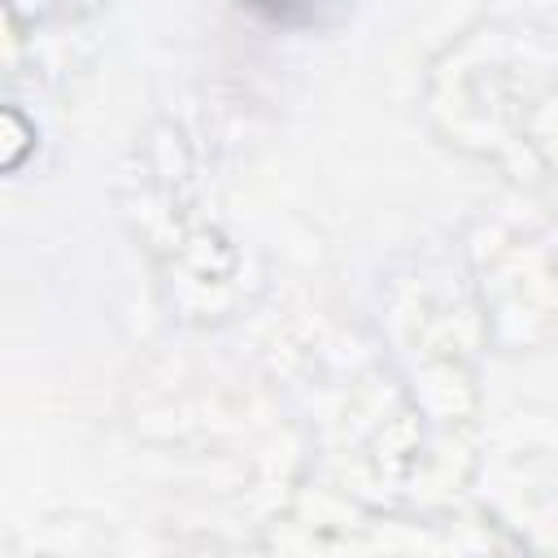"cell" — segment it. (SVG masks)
<instances>
[{"label":"cell","mask_w":558,"mask_h":558,"mask_svg":"<svg viewBox=\"0 0 558 558\" xmlns=\"http://www.w3.org/2000/svg\"><path fill=\"white\" fill-rule=\"evenodd\" d=\"M253 9H266V13H275V17H292L296 9H305L310 0H248Z\"/></svg>","instance_id":"obj_1"}]
</instances>
